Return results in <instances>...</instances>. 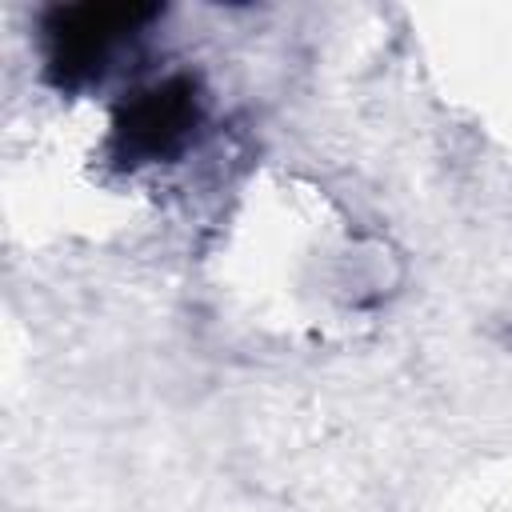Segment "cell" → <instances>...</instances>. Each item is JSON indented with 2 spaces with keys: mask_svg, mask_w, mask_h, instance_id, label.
<instances>
[{
  "mask_svg": "<svg viewBox=\"0 0 512 512\" xmlns=\"http://www.w3.org/2000/svg\"><path fill=\"white\" fill-rule=\"evenodd\" d=\"M156 4H68L52 8L44 20L48 40V76L60 88L88 84L112 60V52L156 20Z\"/></svg>",
  "mask_w": 512,
  "mask_h": 512,
  "instance_id": "cell-1",
  "label": "cell"
},
{
  "mask_svg": "<svg viewBox=\"0 0 512 512\" xmlns=\"http://www.w3.org/2000/svg\"><path fill=\"white\" fill-rule=\"evenodd\" d=\"M204 120L200 84L192 76H168L132 92L112 120V148L124 164L172 160L188 148Z\"/></svg>",
  "mask_w": 512,
  "mask_h": 512,
  "instance_id": "cell-2",
  "label": "cell"
}]
</instances>
